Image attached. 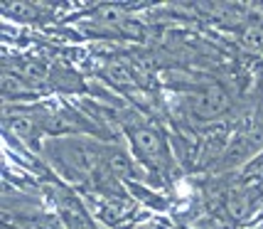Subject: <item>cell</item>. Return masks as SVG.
I'll list each match as a JSON object with an SVG mask.
<instances>
[{
  "label": "cell",
  "mask_w": 263,
  "mask_h": 229,
  "mask_svg": "<svg viewBox=\"0 0 263 229\" xmlns=\"http://www.w3.org/2000/svg\"><path fill=\"white\" fill-rule=\"evenodd\" d=\"M130 143L136 148L138 158L145 161L153 168H165L167 165V153H165V146H162V138L150 131V128H130Z\"/></svg>",
  "instance_id": "cell-1"
},
{
  "label": "cell",
  "mask_w": 263,
  "mask_h": 229,
  "mask_svg": "<svg viewBox=\"0 0 263 229\" xmlns=\"http://www.w3.org/2000/svg\"><path fill=\"white\" fill-rule=\"evenodd\" d=\"M243 40L249 42L251 47H263V27L258 25H251V27H246V32H243Z\"/></svg>",
  "instance_id": "cell-6"
},
{
  "label": "cell",
  "mask_w": 263,
  "mask_h": 229,
  "mask_svg": "<svg viewBox=\"0 0 263 229\" xmlns=\"http://www.w3.org/2000/svg\"><path fill=\"white\" fill-rule=\"evenodd\" d=\"M3 12L8 17H15V20H32L37 10H34L32 3H5L3 5Z\"/></svg>",
  "instance_id": "cell-4"
},
{
  "label": "cell",
  "mask_w": 263,
  "mask_h": 229,
  "mask_svg": "<svg viewBox=\"0 0 263 229\" xmlns=\"http://www.w3.org/2000/svg\"><path fill=\"white\" fill-rule=\"evenodd\" d=\"M59 209H62V215H64V219H67L69 229H86V219H84L81 209L74 205L71 200H67L64 205H59Z\"/></svg>",
  "instance_id": "cell-3"
},
{
  "label": "cell",
  "mask_w": 263,
  "mask_h": 229,
  "mask_svg": "<svg viewBox=\"0 0 263 229\" xmlns=\"http://www.w3.org/2000/svg\"><path fill=\"white\" fill-rule=\"evenodd\" d=\"M96 17H99L103 25H121L123 20H126L123 10H121V8H116V5H106V8H101Z\"/></svg>",
  "instance_id": "cell-5"
},
{
  "label": "cell",
  "mask_w": 263,
  "mask_h": 229,
  "mask_svg": "<svg viewBox=\"0 0 263 229\" xmlns=\"http://www.w3.org/2000/svg\"><path fill=\"white\" fill-rule=\"evenodd\" d=\"M8 126L12 128V131H15V133H17V136H30V133H32V124H30V121H27V118H10V121H8Z\"/></svg>",
  "instance_id": "cell-7"
},
{
  "label": "cell",
  "mask_w": 263,
  "mask_h": 229,
  "mask_svg": "<svg viewBox=\"0 0 263 229\" xmlns=\"http://www.w3.org/2000/svg\"><path fill=\"white\" fill-rule=\"evenodd\" d=\"M229 103H231V99L224 86L206 84L204 89H199V92L195 94L190 109H192V114H195L197 118H217V116H221L229 109Z\"/></svg>",
  "instance_id": "cell-2"
}]
</instances>
